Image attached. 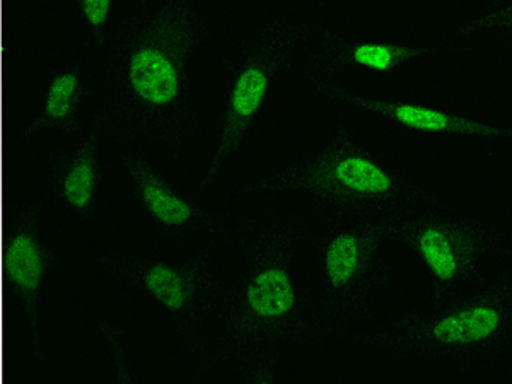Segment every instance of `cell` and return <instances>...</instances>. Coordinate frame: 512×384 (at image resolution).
Listing matches in <instances>:
<instances>
[{"label": "cell", "mask_w": 512, "mask_h": 384, "mask_svg": "<svg viewBox=\"0 0 512 384\" xmlns=\"http://www.w3.org/2000/svg\"><path fill=\"white\" fill-rule=\"evenodd\" d=\"M94 262L122 291L134 294L166 320L193 359L190 381L221 369L227 280L216 253L198 248L181 256L98 250Z\"/></svg>", "instance_id": "4"}, {"label": "cell", "mask_w": 512, "mask_h": 384, "mask_svg": "<svg viewBox=\"0 0 512 384\" xmlns=\"http://www.w3.org/2000/svg\"><path fill=\"white\" fill-rule=\"evenodd\" d=\"M395 245L427 279V308L439 309L473 291L489 274L490 260L511 253L512 238L494 222L444 200L398 217Z\"/></svg>", "instance_id": "8"}, {"label": "cell", "mask_w": 512, "mask_h": 384, "mask_svg": "<svg viewBox=\"0 0 512 384\" xmlns=\"http://www.w3.org/2000/svg\"><path fill=\"white\" fill-rule=\"evenodd\" d=\"M309 251L320 272V297L332 340L367 330L376 299L393 296L391 262L398 217L340 212L318 217Z\"/></svg>", "instance_id": "7"}, {"label": "cell", "mask_w": 512, "mask_h": 384, "mask_svg": "<svg viewBox=\"0 0 512 384\" xmlns=\"http://www.w3.org/2000/svg\"><path fill=\"white\" fill-rule=\"evenodd\" d=\"M501 0H480V6L478 7H492L495 4H499Z\"/></svg>", "instance_id": "18"}, {"label": "cell", "mask_w": 512, "mask_h": 384, "mask_svg": "<svg viewBox=\"0 0 512 384\" xmlns=\"http://www.w3.org/2000/svg\"><path fill=\"white\" fill-rule=\"evenodd\" d=\"M101 335L105 344L110 347L111 367H113V373H115V379L122 381V383H128V381H134L132 376V364L128 359L127 344L123 340L122 332L120 328L115 325V321H103L101 323Z\"/></svg>", "instance_id": "17"}, {"label": "cell", "mask_w": 512, "mask_h": 384, "mask_svg": "<svg viewBox=\"0 0 512 384\" xmlns=\"http://www.w3.org/2000/svg\"><path fill=\"white\" fill-rule=\"evenodd\" d=\"M110 152L120 164L128 197L140 216L176 248L200 234H209L216 214L205 209L204 200L178 187L168 175V163L156 154L108 140Z\"/></svg>", "instance_id": "11"}, {"label": "cell", "mask_w": 512, "mask_h": 384, "mask_svg": "<svg viewBox=\"0 0 512 384\" xmlns=\"http://www.w3.org/2000/svg\"><path fill=\"white\" fill-rule=\"evenodd\" d=\"M437 43H403L338 35L318 21L315 40L304 59L306 76L335 79L345 70L390 74L407 65L429 59Z\"/></svg>", "instance_id": "13"}, {"label": "cell", "mask_w": 512, "mask_h": 384, "mask_svg": "<svg viewBox=\"0 0 512 384\" xmlns=\"http://www.w3.org/2000/svg\"><path fill=\"white\" fill-rule=\"evenodd\" d=\"M86 55L77 50L64 64L50 70L31 120L19 128V139L69 137L88 123L94 99V79L86 72Z\"/></svg>", "instance_id": "14"}, {"label": "cell", "mask_w": 512, "mask_h": 384, "mask_svg": "<svg viewBox=\"0 0 512 384\" xmlns=\"http://www.w3.org/2000/svg\"><path fill=\"white\" fill-rule=\"evenodd\" d=\"M6 212L0 219V289L6 296L0 301L11 304L23 332L24 354L31 366L45 359V297L50 287L67 274V265L59 250L45 236L41 219L45 210L31 198L28 202L0 200Z\"/></svg>", "instance_id": "9"}, {"label": "cell", "mask_w": 512, "mask_h": 384, "mask_svg": "<svg viewBox=\"0 0 512 384\" xmlns=\"http://www.w3.org/2000/svg\"><path fill=\"white\" fill-rule=\"evenodd\" d=\"M369 352L463 367L512 364V262L439 309H403L390 325L355 335Z\"/></svg>", "instance_id": "6"}, {"label": "cell", "mask_w": 512, "mask_h": 384, "mask_svg": "<svg viewBox=\"0 0 512 384\" xmlns=\"http://www.w3.org/2000/svg\"><path fill=\"white\" fill-rule=\"evenodd\" d=\"M313 224L289 202L216 216L209 236L236 263L222 355L243 383H274L289 357L332 340L320 291L299 277Z\"/></svg>", "instance_id": "2"}, {"label": "cell", "mask_w": 512, "mask_h": 384, "mask_svg": "<svg viewBox=\"0 0 512 384\" xmlns=\"http://www.w3.org/2000/svg\"><path fill=\"white\" fill-rule=\"evenodd\" d=\"M117 0H72L79 50L86 57L105 53L115 30Z\"/></svg>", "instance_id": "16"}, {"label": "cell", "mask_w": 512, "mask_h": 384, "mask_svg": "<svg viewBox=\"0 0 512 384\" xmlns=\"http://www.w3.org/2000/svg\"><path fill=\"white\" fill-rule=\"evenodd\" d=\"M504 260H507V262H512V251L509 253V255L506 256V258H504Z\"/></svg>", "instance_id": "21"}, {"label": "cell", "mask_w": 512, "mask_h": 384, "mask_svg": "<svg viewBox=\"0 0 512 384\" xmlns=\"http://www.w3.org/2000/svg\"><path fill=\"white\" fill-rule=\"evenodd\" d=\"M470 40L494 41L512 50V0H501L492 7H478L449 28L443 36V45L458 47V43Z\"/></svg>", "instance_id": "15"}, {"label": "cell", "mask_w": 512, "mask_h": 384, "mask_svg": "<svg viewBox=\"0 0 512 384\" xmlns=\"http://www.w3.org/2000/svg\"><path fill=\"white\" fill-rule=\"evenodd\" d=\"M227 197L303 202L316 217L340 212L407 216L444 202V193L402 144L355 132L340 118L330 130L292 144L253 175L226 188Z\"/></svg>", "instance_id": "3"}, {"label": "cell", "mask_w": 512, "mask_h": 384, "mask_svg": "<svg viewBox=\"0 0 512 384\" xmlns=\"http://www.w3.org/2000/svg\"><path fill=\"white\" fill-rule=\"evenodd\" d=\"M108 152L105 130L89 117L72 144L48 154L33 200L45 212L59 210L84 226L98 224L110 190Z\"/></svg>", "instance_id": "10"}, {"label": "cell", "mask_w": 512, "mask_h": 384, "mask_svg": "<svg viewBox=\"0 0 512 384\" xmlns=\"http://www.w3.org/2000/svg\"><path fill=\"white\" fill-rule=\"evenodd\" d=\"M306 86L311 96L325 99L345 110L386 120L402 134L449 142L512 144V122L468 117L408 99L371 98L347 91L330 77L306 76Z\"/></svg>", "instance_id": "12"}, {"label": "cell", "mask_w": 512, "mask_h": 384, "mask_svg": "<svg viewBox=\"0 0 512 384\" xmlns=\"http://www.w3.org/2000/svg\"><path fill=\"white\" fill-rule=\"evenodd\" d=\"M149 0H128V7H139L146 4Z\"/></svg>", "instance_id": "19"}, {"label": "cell", "mask_w": 512, "mask_h": 384, "mask_svg": "<svg viewBox=\"0 0 512 384\" xmlns=\"http://www.w3.org/2000/svg\"><path fill=\"white\" fill-rule=\"evenodd\" d=\"M316 23L318 19L297 12L270 11L248 26L227 70L209 149L193 192L200 200L207 202L224 187L280 77L297 67L303 69Z\"/></svg>", "instance_id": "5"}, {"label": "cell", "mask_w": 512, "mask_h": 384, "mask_svg": "<svg viewBox=\"0 0 512 384\" xmlns=\"http://www.w3.org/2000/svg\"><path fill=\"white\" fill-rule=\"evenodd\" d=\"M506 93L507 94H511V96H512V81L511 82H507Z\"/></svg>", "instance_id": "20"}, {"label": "cell", "mask_w": 512, "mask_h": 384, "mask_svg": "<svg viewBox=\"0 0 512 384\" xmlns=\"http://www.w3.org/2000/svg\"><path fill=\"white\" fill-rule=\"evenodd\" d=\"M209 40L204 0H149L118 19L89 117L106 139L178 164L204 135L193 69Z\"/></svg>", "instance_id": "1"}]
</instances>
